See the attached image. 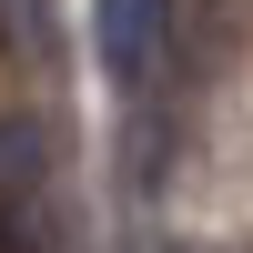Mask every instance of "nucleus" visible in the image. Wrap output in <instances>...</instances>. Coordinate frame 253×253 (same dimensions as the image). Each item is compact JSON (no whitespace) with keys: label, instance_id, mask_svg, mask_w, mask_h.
Instances as JSON below:
<instances>
[{"label":"nucleus","instance_id":"nucleus-1","mask_svg":"<svg viewBox=\"0 0 253 253\" xmlns=\"http://www.w3.org/2000/svg\"><path fill=\"white\" fill-rule=\"evenodd\" d=\"M162 20H172V0H91V41H101V71H112L122 91H142Z\"/></svg>","mask_w":253,"mask_h":253},{"label":"nucleus","instance_id":"nucleus-2","mask_svg":"<svg viewBox=\"0 0 253 253\" xmlns=\"http://www.w3.org/2000/svg\"><path fill=\"white\" fill-rule=\"evenodd\" d=\"M41 172H51L41 122L31 112H0V213H41Z\"/></svg>","mask_w":253,"mask_h":253}]
</instances>
